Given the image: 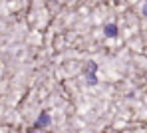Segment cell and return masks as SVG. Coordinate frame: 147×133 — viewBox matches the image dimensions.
I'll use <instances>...</instances> for the list:
<instances>
[{"mask_svg": "<svg viewBox=\"0 0 147 133\" xmlns=\"http://www.w3.org/2000/svg\"><path fill=\"white\" fill-rule=\"evenodd\" d=\"M143 14L147 16V2H145V6H143Z\"/></svg>", "mask_w": 147, "mask_h": 133, "instance_id": "obj_4", "label": "cell"}, {"mask_svg": "<svg viewBox=\"0 0 147 133\" xmlns=\"http://www.w3.org/2000/svg\"><path fill=\"white\" fill-rule=\"evenodd\" d=\"M96 70H98V64H94V62H88V66H86V76H88V83L90 85H94L96 83Z\"/></svg>", "mask_w": 147, "mask_h": 133, "instance_id": "obj_1", "label": "cell"}, {"mask_svg": "<svg viewBox=\"0 0 147 133\" xmlns=\"http://www.w3.org/2000/svg\"><path fill=\"white\" fill-rule=\"evenodd\" d=\"M30 133H38V131H30Z\"/></svg>", "mask_w": 147, "mask_h": 133, "instance_id": "obj_5", "label": "cell"}, {"mask_svg": "<svg viewBox=\"0 0 147 133\" xmlns=\"http://www.w3.org/2000/svg\"><path fill=\"white\" fill-rule=\"evenodd\" d=\"M103 34H105L107 38H115V36H117V26H115V24H105V26H103Z\"/></svg>", "mask_w": 147, "mask_h": 133, "instance_id": "obj_2", "label": "cell"}, {"mask_svg": "<svg viewBox=\"0 0 147 133\" xmlns=\"http://www.w3.org/2000/svg\"><path fill=\"white\" fill-rule=\"evenodd\" d=\"M48 123H50V113L48 111H42L38 121H36V127H42V125H48Z\"/></svg>", "mask_w": 147, "mask_h": 133, "instance_id": "obj_3", "label": "cell"}, {"mask_svg": "<svg viewBox=\"0 0 147 133\" xmlns=\"http://www.w3.org/2000/svg\"><path fill=\"white\" fill-rule=\"evenodd\" d=\"M52 2H54V0H52Z\"/></svg>", "mask_w": 147, "mask_h": 133, "instance_id": "obj_6", "label": "cell"}]
</instances>
